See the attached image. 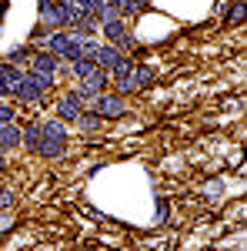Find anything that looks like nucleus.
Instances as JSON below:
<instances>
[{"label": "nucleus", "mask_w": 247, "mask_h": 251, "mask_svg": "<svg viewBox=\"0 0 247 251\" xmlns=\"http://www.w3.org/2000/svg\"><path fill=\"white\" fill-rule=\"evenodd\" d=\"M23 54H27V50H23V47H17V50L10 54V64H17V60H23Z\"/></svg>", "instance_id": "21"}, {"label": "nucleus", "mask_w": 247, "mask_h": 251, "mask_svg": "<svg viewBox=\"0 0 247 251\" xmlns=\"http://www.w3.org/2000/svg\"><path fill=\"white\" fill-rule=\"evenodd\" d=\"M57 114L64 117V121H77V117H80V100H77V94L60 97V104H57Z\"/></svg>", "instance_id": "9"}, {"label": "nucleus", "mask_w": 247, "mask_h": 251, "mask_svg": "<svg viewBox=\"0 0 247 251\" xmlns=\"http://www.w3.org/2000/svg\"><path fill=\"white\" fill-rule=\"evenodd\" d=\"M104 3H107V7H120L124 0H104Z\"/></svg>", "instance_id": "23"}, {"label": "nucleus", "mask_w": 247, "mask_h": 251, "mask_svg": "<svg viewBox=\"0 0 247 251\" xmlns=\"http://www.w3.org/2000/svg\"><path fill=\"white\" fill-rule=\"evenodd\" d=\"M227 24H244V0L234 3V10L227 14Z\"/></svg>", "instance_id": "18"}, {"label": "nucleus", "mask_w": 247, "mask_h": 251, "mask_svg": "<svg viewBox=\"0 0 247 251\" xmlns=\"http://www.w3.org/2000/svg\"><path fill=\"white\" fill-rule=\"evenodd\" d=\"M54 3H57V0H54Z\"/></svg>", "instance_id": "27"}, {"label": "nucleus", "mask_w": 247, "mask_h": 251, "mask_svg": "<svg viewBox=\"0 0 247 251\" xmlns=\"http://www.w3.org/2000/svg\"><path fill=\"white\" fill-rule=\"evenodd\" d=\"M47 50H50L54 57L77 60V57H80V40H77L74 34H54V37L47 40Z\"/></svg>", "instance_id": "2"}, {"label": "nucleus", "mask_w": 247, "mask_h": 251, "mask_svg": "<svg viewBox=\"0 0 247 251\" xmlns=\"http://www.w3.org/2000/svg\"><path fill=\"white\" fill-rule=\"evenodd\" d=\"M7 225H10V221H7V218H0V231H3V228H7Z\"/></svg>", "instance_id": "24"}, {"label": "nucleus", "mask_w": 247, "mask_h": 251, "mask_svg": "<svg viewBox=\"0 0 247 251\" xmlns=\"http://www.w3.org/2000/svg\"><path fill=\"white\" fill-rule=\"evenodd\" d=\"M104 84H107V71H104V67H94V71L84 77V87H87V91H94V94L104 87Z\"/></svg>", "instance_id": "12"}, {"label": "nucleus", "mask_w": 247, "mask_h": 251, "mask_svg": "<svg viewBox=\"0 0 247 251\" xmlns=\"http://www.w3.org/2000/svg\"><path fill=\"white\" fill-rule=\"evenodd\" d=\"M10 201H14V194H10V191H0V204H3V208H7Z\"/></svg>", "instance_id": "22"}, {"label": "nucleus", "mask_w": 247, "mask_h": 251, "mask_svg": "<svg viewBox=\"0 0 247 251\" xmlns=\"http://www.w3.org/2000/svg\"><path fill=\"white\" fill-rule=\"evenodd\" d=\"M0 171H3V154H0Z\"/></svg>", "instance_id": "25"}, {"label": "nucleus", "mask_w": 247, "mask_h": 251, "mask_svg": "<svg viewBox=\"0 0 247 251\" xmlns=\"http://www.w3.org/2000/svg\"><path fill=\"white\" fill-rule=\"evenodd\" d=\"M20 74L14 64H0V97H10V94H17V84H20Z\"/></svg>", "instance_id": "4"}, {"label": "nucleus", "mask_w": 247, "mask_h": 251, "mask_svg": "<svg viewBox=\"0 0 247 251\" xmlns=\"http://www.w3.org/2000/svg\"><path fill=\"white\" fill-rule=\"evenodd\" d=\"M131 74H134V64L120 57V60H117V67H114V77H131Z\"/></svg>", "instance_id": "17"}, {"label": "nucleus", "mask_w": 247, "mask_h": 251, "mask_svg": "<svg viewBox=\"0 0 247 251\" xmlns=\"http://www.w3.org/2000/svg\"><path fill=\"white\" fill-rule=\"evenodd\" d=\"M70 67H74V74H77V77H87V74L94 71L97 64H94L90 57H77V60H70Z\"/></svg>", "instance_id": "13"}, {"label": "nucleus", "mask_w": 247, "mask_h": 251, "mask_svg": "<svg viewBox=\"0 0 247 251\" xmlns=\"http://www.w3.org/2000/svg\"><path fill=\"white\" fill-rule=\"evenodd\" d=\"M20 141H23L27 148H34V151H37V141H40V124H37V127H27V134L20 137Z\"/></svg>", "instance_id": "16"}, {"label": "nucleus", "mask_w": 247, "mask_h": 251, "mask_svg": "<svg viewBox=\"0 0 247 251\" xmlns=\"http://www.w3.org/2000/svg\"><path fill=\"white\" fill-rule=\"evenodd\" d=\"M40 24H44V27H64L54 0H40Z\"/></svg>", "instance_id": "10"}, {"label": "nucleus", "mask_w": 247, "mask_h": 251, "mask_svg": "<svg viewBox=\"0 0 247 251\" xmlns=\"http://www.w3.org/2000/svg\"><path fill=\"white\" fill-rule=\"evenodd\" d=\"M50 80H44V77H37V74H30V77H20V84H17V97L20 100H37L40 94H44V87H47Z\"/></svg>", "instance_id": "3"}, {"label": "nucleus", "mask_w": 247, "mask_h": 251, "mask_svg": "<svg viewBox=\"0 0 247 251\" xmlns=\"http://www.w3.org/2000/svg\"><path fill=\"white\" fill-rule=\"evenodd\" d=\"M40 141H37V151L44 157H57L64 154V144H67V134H64V127H60L57 121H50V124H44L40 127Z\"/></svg>", "instance_id": "1"}, {"label": "nucleus", "mask_w": 247, "mask_h": 251, "mask_svg": "<svg viewBox=\"0 0 247 251\" xmlns=\"http://www.w3.org/2000/svg\"><path fill=\"white\" fill-rule=\"evenodd\" d=\"M77 121H80V127H84L87 134H94L97 127H100V117H97V114H80Z\"/></svg>", "instance_id": "14"}, {"label": "nucleus", "mask_w": 247, "mask_h": 251, "mask_svg": "<svg viewBox=\"0 0 247 251\" xmlns=\"http://www.w3.org/2000/svg\"><path fill=\"white\" fill-rule=\"evenodd\" d=\"M117 60H120V50H117L114 44H107V47H97V54H94V64H97V67H104V71H114Z\"/></svg>", "instance_id": "7"}, {"label": "nucleus", "mask_w": 247, "mask_h": 251, "mask_svg": "<svg viewBox=\"0 0 247 251\" xmlns=\"http://www.w3.org/2000/svg\"><path fill=\"white\" fill-rule=\"evenodd\" d=\"M30 67H34V74L44 80H54V71H57V57L47 50V54H34V60H30Z\"/></svg>", "instance_id": "6"}, {"label": "nucleus", "mask_w": 247, "mask_h": 251, "mask_svg": "<svg viewBox=\"0 0 247 251\" xmlns=\"http://www.w3.org/2000/svg\"><path fill=\"white\" fill-rule=\"evenodd\" d=\"M117 91H120V94H131V91H134V80L131 77H117Z\"/></svg>", "instance_id": "19"}, {"label": "nucleus", "mask_w": 247, "mask_h": 251, "mask_svg": "<svg viewBox=\"0 0 247 251\" xmlns=\"http://www.w3.org/2000/svg\"><path fill=\"white\" fill-rule=\"evenodd\" d=\"M10 117H14V111L7 104H0V124H10Z\"/></svg>", "instance_id": "20"}, {"label": "nucleus", "mask_w": 247, "mask_h": 251, "mask_svg": "<svg viewBox=\"0 0 247 251\" xmlns=\"http://www.w3.org/2000/svg\"><path fill=\"white\" fill-rule=\"evenodd\" d=\"M104 34H107V40L114 44V47H131V34L124 30V20H104Z\"/></svg>", "instance_id": "5"}, {"label": "nucleus", "mask_w": 247, "mask_h": 251, "mask_svg": "<svg viewBox=\"0 0 247 251\" xmlns=\"http://www.w3.org/2000/svg\"><path fill=\"white\" fill-rule=\"evenodd\" d=\"M137 3H144V0H137Z\"/></svg>", "instance_id": "26"}, {"label": "nucleus", "mask_w": 247, "mask_h": 251, "mask_svg": "<svg viewBox=\"0 0 247 251\" xmlns=\"http://www.w3.org/2000/svg\"><path fill=\"white\" fill-rule=\"evenodd\" d=\"M97 107L104 117H124V97H97Z\"/></svg>", "instance_id": "8"}, {"label": "nucleus", "mask_w": 247, "mask_h": 251, "mask_svg": "<svg viewBox=\"0 0 247 251\" xmlns=\"http://www.w3.org/2000/svg\"><path fill=\"white\" fill-rule=\"evenodd\" d=\"M131 80H134V87H147V84L154 80V74L147 71V67H140L137 74H131Z\"/></svg>", "instance_id": "15"}, {"label": "nucleus", "mask_w": 247, "mask_h": 251, "mask_svg": "<svg viewBox=\"0 0 247 251\" xmlns=\"http://www.w3.org/2000/svg\"><path fill=\"white\" fill-rule=\"evenodd\" d=\"M20 144V131L10 127V124H0V151H10Z\"/></svg>", "instance_id": "11"}]
</instances>
